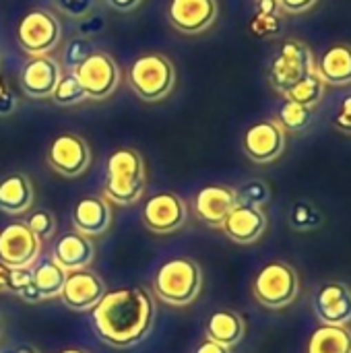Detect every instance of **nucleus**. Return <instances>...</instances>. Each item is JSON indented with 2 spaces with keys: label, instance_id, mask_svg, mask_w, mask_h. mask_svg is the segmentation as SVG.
<instances>
[{
  "label": "nucleus",
  "instance_id": "obj_1",
  "mask_svg": "<svg viewBox=\"0 0 351 353\" xmlns=\"http://www.w3.org/2000/svg\"><path fill=\"white\" fill-rule=\"evenodd\" d=\"M155 304L147 290L124 288L106 292L91 310V325L101 341L126 350L141 343L153 329Z\"/></svg>",
  "mask_w": 351,
  "mask_h": 353
},
{
  "label": "nucleus",
  "instance_id": "obj_2",
  "mask_svg": "<svg viewBox=\"0 0 351 353\" xmlns=\"http://www.w3.org/2000/svg\"><path fill=\"white\" fill-rule=\"evenodd\" d=\"M147 174L145 161L134 149H116L106 161V182H103V199L108 203L128 207L134 205L145 190Z\"/></svg>",
  "mask_w": 351,
  "mask_h": 353
},
{
  "label": "nucleus",
  "instance_id": "obj_3",
  "mask_svg": "<svg viewBox=\"0 0 351 353\" xmlns=\"http://www.w3.org/2000/svg\"><path fill=\"white\" fill-rule=\"evenodd\" d=\"M151 288L163 304L176 308L190 306L203 290V271L192 259H170L155 271Z\"/></svg>",
  "mask_w": 351,
  "mask_h": 353
},
{
  "label": "nucleus",
  "instance_id": "obj_4",
  "mask_svg": "<svg viewBox=\"0 0 351 353\" xmlns=\"http://www.w3.org/2000/svg\"><path fill=\"white\" fill-rule=\"evenodd\" d=\"M128 83L143 101H161L176 85V68L163 54H143L128 68Z\"/></svg>",
  "mask_w": 351,
  "mask_h": 353
},
{
  "label": "nucleus",
  "instance_id": "obj_5",
  "mask_svg": "<svg viewBox=\"0 0 351 353\" xmlns=\"http://www.w3.org/2000/svg\"><path fill=\"white\" fill-rule=\"evenodd\" d=\"M300 294V277L296 269L288 263L273 261L267 263L252 281V296L254 300L271 310L288 308L296 302Z\"/></svg>",
  "mask_w": 351,
  "mask_h": 353
},
{
  "label": "nucleus",
  "instance_id": "obj_6",
  "mask_svg": "<svg viewBox=\"0 0 351 353\" xmlns=\"http://www.w3.org/2000/svg\"><path fill=\"white\" fill-rule=\"evenodd\" d=\"M310 70H314L312 52L300 39H285L271 60L269 83L277 93L290 91L298 81H302Z\"/></svg>",
  "mask_w": 351,
  "mask_h": 353
},
{
  "label": "nucleus",
  "instance_id": "obj_7",
  "mask_svg": "<svg viewBox=\"0 0 351 353\" xmlns=\"http://www.w3.org/2000/svg\"><path fill=\"white\" fill-rule=\"evenodd\" d=\"M62 35L60 21L50 10L33 8L23 14L17 25V41L19 48L29 56H46L50 54Z\"/></svg>",
  "mask_w": 351,
  "mask_h": 353
},
{
  "label": "nucleus",
  "instance_id": "obj_8",
  "mask_svg": "<svg viewBox=\"0 0 351 353\" xmlns=\"http://www.w3.org/2000/svg\"><path fill=\"white\" fill-rule=\"evenodd\" d=\"M87 99H108L120 85L122 70L106 52H91L81 64L72 68Z\"/></svg>",
  "mask_w": 351,
  "mask_h": 353
},
{
  "label": "nucleus",
  "instance_id": "obj_9",
  "mask_svg": "<svg viewBox=\"0 0 351 353\" xmlns=\"http://www.w3.org/2000/svg\"><path fill=\"white\" fill-rule=\"evenodd\" d=\"M41 240L25 221L8 223L0 230V263L10 269H29L39 261Z\"/></svg>",
  "mask_w": 351,
  "mask_h": 353
},
{
  "label": "nucleus",
  "instance_id": "obj_10",
  "mask_svg": "<svg viewBox=\"0 0 351 353\" xmlns=\"http://www.w3.org/2000/svg\"><path fill=\"white\" fill-rule=\"evenodd\" d=\"M91 163V149L87 141L74 132L58 134L48 149V165L66 178H77L87 172Z\"/></svg>",
  "mask_w": 351,
  "mask_h": 353
},
{
  "label": "nucleus",
  "instance_id": "obj_11",
  "mask_svg": "<svg viewBox=\"0 0 351 353\" xmlns=\"http://www.w3.org/2000/svg\"><path fill=\"white\" fill-rule=\"evenodd\" d=\"M242 149L254 163H271L285 149V130L277 120H261L244 132Z\"/></svg>",
  "mask_w": 351,
  "mask_h": 353
},
{
  "label": "nucleus",
  "instance_id": "obj_12",
  "mask_svg": "<svg viewBox=\"0 0 351 353\" xmlns=\"http://www.w3.org/2000/svg\"><path fill=\"white\" fill-rule=\"evenodd\" d=\"M186 203L174 192H159L143 207V223L153 234H172L186 223Z\"/></svg>",
  "mask_w": 351,
  "mask_h": 353
},
{
  "label": "nucleus",
  "instance_id": "obj_13",
  "mask_svg": "<svg viewBox=\"0 0 351 353\" xmlns=\"http://www.w3.org/2000/svg\"><path fill=\"white\" fill-rule=\"evenodd\" d=\"M219 14L217 0H170L168 21L186 35L207 31Z\"/></svg>",
  "mask_w": 351,
  "mask_h": 353
},
{
  "label": "nucleus",
  "instance_id": "obj_14",
  "mask_svg": "<svg viewBox=\"0 0 351 353\" xmlns=\"http://www.w3.org/2000/svg\"><path fill=\"white\" fill-rule=\"evenodd\" d=\"M103 296H106V283L97 273L89 269L66 273V281L60 292V298L70 310L77 312L93 310Z\"/></svg>",
  "mask_w": 351,
  "mask_h": 353
},
{
  "label": "nucleus",
  "instance_id": "obj_15",
  "mask_svg": "<svg viewBox=\"0 0 351 353\" xmlns=\"http://www.w3.org/2000/svg\"><path fill=\"white\" fill-rule=\"evenodd\" d=\"M312 308L323 325L348 327L351 323V290L341 281L323 283L312 298Z\"/></svg>",
  "mask_w": 351,
  "mask_h": 353
},
{
  "label": "nucleus",
  "instance_id": "obj_16",
  "mask_svg": "<svg viewBox=\"0 0 351 353\" xmlns=\"http://www.w3.org/2000/svg\"><path fill=\"white\" fill-rule=\"evenodd\" d=\"M62 77L60 64L52 56H31L19 77L21 89L33 99H48L52 97L58 81Z\"/></svg>",
  "mask_w": 351,
  "mask_h": 353
},
{
  "label": "nucleus",
  "instance_id": "obj_17",
  "mask_svg": "<svg viewBox=\"0 0 351 353\" xmlns=\"http://www.w3.org/2000/svg\"><path fill=\"white\" fill-rule=\"evenodd\" d=\"M192 205H194V213L201 221H205L207 225L219 228L223 223V219L230 215V211L238 205L236 188L221 186V184L205 186L194 194Z\"/></svg>",
  "mask_w": 351,
  "mask_h": 353
},
{
  "label": "nucleus",
  "instance_id": "obj_18",
  "mask_svg": "<svg viewBox=\"0 0 351 353\" xmlns=\"http://www.w3.org/2000/svg\"><path fill=\"white\" fill-rule=\"evenodd\" d=\"M219 228L236 244H254L267 230V215L263 209L236 205Z\"/></svg>",
  "mask_w": 351,
  "mask_h": 353
},
{
  "label": "nucleus",
  "instance_id": "obj_19",
  "mask_svg": "<svg viewBox=\"0 0 351 353\" xmlns=\"http://www.w3.org/2000/svg\"><path fill=\"white\" fill-rule=\"evenodd\" d=\"M93 256H95L93 242L79 232L62 234L60 238H56V242L52 246V261L66 273L79 271V269H89Z\"/></svg>",
  "mask_w": 351,
  "mask_h": 353
},
{
  "label": "nucleus",
  "instance_id": "obj_20",
  "mask_svg": "<svg viewBox=\"0 0 351 353\" xmlns=\"http://www.w3.org/2000/svg\"><path fill=\"white\" fill-rule=\"evenodd\" d=\"M112 223V207L101 196H85L72 209V225L79 234L93 238L108 232Z\"/></svg>",
  "mask_w": 351,
  "mask_h": 353
},
{
  "label": "nucleus",
  "instance_id": "obj_21",
  "mask_svg": "<svg viewBox=\"0 0 351 353\" xmlns=\"http://www.w3.org/2000/svg\"><path fill=\"white\" fill-rule=\"evenodd\" d=\"M33 184L25 174H8L0 180V211L8 215H23L33 207Z\"/></svg>",
  "mask_w": 351,
  "mask_h": 353
},
{
  "label": "nucleus",
  "instance_id": "obj_22",
  "mask_svg": "<svg viewBox=\"0 0 351 353\" xmlns=\"http://www.w3.org/2000/svg\"><path fill=\"white\" fill-rule=\"evenodd\" d=\"M244 333H246L244 319L234 310H217L207 319V325H205L207 339L230 350L244 339Z\"/></svg>",
  "mask_w": 351,
  "mask_h": 353
},
{
  "label": "nucleus",
  "instance_id": "obj_23",
  "mask_svg": "<svg viewBox=\"0 0 351 353\" xmlns=\"http://www.w3.org/2000/svg\"><path fill=\"white\" fill-rule=\"evenodd\" d=\"M321 79L329 85H348L351 83V46L335 43L319 60L314 68Z\"/></svg>",
  "mask_w": 351,
  "mask_h": 353
},
{
  "label": "nucleus",
  "instance_id": "obj_24",
  "mask_svg": "<svg viewBox=\"0 0 351 353\" xmlns=\"http://www.w3.org/2000/svg\"><path fill=\"white\" fill-rule=\"evenodd\" d=\"M66 281V271L60 269L52 259H41L31 267V283L41 300L58 298Z\"/></svg>",
  "mask_w": 351,
  "mask_h": 353
},
{
  "label": "nucleus",
  "instance_id": "obj_25",
  "mask_svg": "<svg viewBox=\"0 0 351 353\" xmlns=\"http://www.w3.org/2000/svg\"><path fill=\"white\" fill-rule=\"evenodd\" d=\"M306 353H351V331L348 327L321 325L308 337Z\"/></svg>",
  "mask_w": 351,
  "mask_h": 353
},
{
  "label": "nucleus",
  "instance_id": "obj_26",
  "mask_svg": "<svg viewBox=\"0 0 351 353\" xmlns=\"http://www.w3.org/2000/svg\"><path fill=\"white\" fill-rule=\"evenodd\" d=\"M325 89H327V83L321 79V74L317 70H310L290 91H285L283 97L288 101H294V103H300V105H306V108H314L325 97Z\"/></svg>",
  "mask_w": 351,
  "mask_h": 353
},
{
  "label": "nucleus",
  "instance_id": "obj_27",
  "mask_svg": "<svg viewBox=\"0 0 351 353\" xmlns=\"http://www.w3.org/2000/svg\"><path fill=\"white\" fill-rule=\"evenodd\" d=\"M325 223V213L310 201H296L290 209V225L296 232H312Z\"/></svg>",
  "mask_w": 351,
  "mask_h": 353
},
{
  "label": "nucleus",
  "instance_id": "obj_28",
  "mask_svg": "<svg viewBox=\"0 0 351 353\" xmlns=\"http://www.w3.org/2000/svg\"><path fill=\"white\" fill-rule=\"evenodd\" d=\"M85 99H87V95H85V89L81 87L77 74L72 70L62 72V77H60L54 93H52V101L56 105H64L66 108V105H77V103H81Z\"/></svg>",
  "mask_w": 351,
  "mask_h": 353
},
{
  "label": "nucleus",
  "instance_id": "obj_29",
  "mask_svg": "<svg viewBox=\"0 0 351 353\" xmlns=\"http://www.w3.org/2000/svg\"><path fill=\"white\" fill-rule=\"evenodd\" d=\"M277 122L281 124L283 130H292V132H302L310 126L312 122V108L294 103V101H283V105L279 108V118Z\"/></svg>",
  "mask_w": 351,
  "mask_h": 353
},
{
  "label": "nucleus",
  "instance_id": "obj_30",
  "mask_svg": "<svg viewBox=\"0 0 351 353\" xmlns=\"http://www.w3.org/2000/svg\"><path fill=\"white\" fill-rule=\"evenodd\" d=\"M236 196H238V205L263 209L269 203V199H271V190H269L267 182L250 180V182L242 184L240 188H236Z\"/></svg>",
  "mask_w": 351,
  "mask_h": 353
},
{
  "label": "nucleus",
  "instance_id": "obj_31",
  "mask_svg": "<svg viewBox=\"0 0 351 353\" xmlns=\"http://www.w3.org/2000/svg\"><path fill=\"white\" fill-rule=\"evenodd\" d=\"M27 228L35 234V238L39 240H48L52 238L54 230H56V221H54V215L46 209H37L35 213H31L27 217Z\"/></svg>",
  "mask_w": 351,
  "mask_h": 353
},
{
  "label": "nucleus",
  "instance_id": "obj_32",
  "mask_svg": "<svg viewBox=\"0 0 351 353\" xmlns=\"http://www.w3.org/2000/svg\"><path fill=\"white\" fill-rule=\"evenodd\" d=\"M250 33L254 37H273L281 31V19L279 14H261L257 12L252 19H250V25H248Z\"/></svg>",
  "mask_w": 351,
  "mask_h": 353
},
{
  "label": "nucleus",
  "instance_id": "obj_33",
  "mask_svg": "<svg viewBox=\"0 0 351 353\" xmlns=\"http://www.w3.org/2000/svg\"><path fill=\"white\" fill-rule=\"evenodd\" d=\"M91 52H95V50L91 48L89 39H85V37H74V39L68 43L66 52H64V64L68 66V70H72V68H74L77 64H81Z\"/></svg>",
  "mask_w": 351,
  "mask_h": 353
},
{
  "label": "nucleus",
  "instance_id": "obj_34",
  "mask_svg": "<svg viewBox=\"0 0 351 353\" xmlns=\"http://www.w3.org/2000/svg\"><path fill=\"white\" fill-rule=\"evenodd\" d=\"M95 0H56V6L68 17H85L93 8Z\"/></svg>",
  "mask_w": 351,
  "mask_h": 353
},
{
  "label": "nucleus",
  "instance_id": "obj_35",
  "mask_svg": "<svg viewBox=\"0 0 351 353\" xmlns=\"http://www.w3.org/2000/svg\"><path fill=\"white\" fill-rule=\"evenodd\" d=\"M19 101L12 93V89L8 87V83L4 81L2 72H0V116H10L14 114Z\"/></svg>",
  "mask_w": 351,
  "mask_h": 353
},
{
  "label": "nucleus",
  "instance_id": "obj_36",
  "mask_svg": "<svg viewBox=\"0 0 351 353\" xmlns=\"http://www.w3.org/2000/svg\"><path fill=\"white\" fill-rule=\"evenodd\" d=\"M31 283V267L29 269H10V283H8V292L19 294L21 290H25Z\"/></svg>",
  "mask_w": 351,
  "mask_h": 353
},
{
  "label": "nucleus",
  "instance_id": "obj_37",
  "mask_svg": "<svg viewBox=\"0 0 351 353\" xmlns=\"http://www.w3.org/2000/svg\"><path fill=\"white\" fill-rule=\"evenodd\" d=\"M335 126L343 132H351V95L343 99V103L335 116Z\"/></svg>",
  "mask_w": 351,
  "mask_h": 353
},
{
  "label": "nucleus",
  "instance_id": "obj_38",
  "mask_svg": "<svg viewBox=\"0 0 351 353\" xmlns=\"http://www.w3.org/2000/svg\"><path fill=\"white\" fill-rule=\"evenodd\" d=\"M281 8L290 14H300L306 12L308 8H312L317 4V0H279Z\"/></svg>",
  "mask_w": 351,
  "mask_h": 353
},
{
  "label": "nucleus",
  "instance_id": "obj_39",
  "mask_svg": "<svg viewBox=\"0 0 351 353\" xmlns=\"http://www.w3.org/2000/svg\"><path fill=\"white\" fill-rule=\"evenodd\" d=\"M192 353H232L230 347H223V345H219V343H215V341H211V339H205V341H201L197 347H194V352Z\"/></svg>",
  "mask_w": 351,
  "mask_h": 353
},
{
  "label": "nucleus",
  "instance_id": "obj_40",
  "mask_svg": "<svg viewBox=\"0 0 351 353\" xmlns=\"http://www.w3.org/2000/svg\"><path fill=\"white\" fill-rule=\"evenodd\" d=\"M281 4L279 0H257V12L261 14H279Z\"/></svg>",
  "mask_w": 351,
  "mask_h": 353
},
{
  "label": "nucleus",
  "instance_id": "obj_41",
  "mask_svg": "<svg viewBox=\"0 0 351 353\" xmlns=\"http://www.w3.org/2000/svg\"><path fill=\"white\" fill-rule=\"evenodd\" d=\"M114 10H120V12H128V10H134L143 0H106Z\"/></svg>",
  "mask_w": 351,
  "mask_h": 353
},
{
  "label": "nucleus",
  "instance_id": "obj_42",
  "mask_svg": "<svg viewBox=\"0 0 351 353\" xmlns=\"http://www.w3.org/2000/svg\"><path fill=\"white\" fill-rule=\"evenodd\" d=\"M23 302H27V304H39L41 302V298H39V294L35 292V288H33V283H29L25 290H21L19 294H17Z\"/></svg>",
  "mask_w": 351,
  "mask_h": 353
},
{
  "label": "nucleus",
  "instance_id": "obj_43",
  "mask_svg": "<svg viewBox=\"0 0 351 353\" xmlns=\"http://www.w3.org/2000/svg\"><path fill=\"white\" fill-rule=\"evenodd\" d=\"M8 283H10V267L0 263V292H8Z\"/></svg>",
  "mask_w": 351,
  "mask_h": 353
},
{
  "label": "nucleus",
  "instance_id": "obj_44",
  "mask_svg": "<svg viewBox=\"0 0 351 353\" xmlns=\"http://www.w3.org/2000/svg\"><path fill=\"white\" fill-rule=\"evenodd\" d=\"M4 353H39L33 345H27V343H23V345H14L12 350H8V352Z\"/></svg>",
  "mask_w": 351,
  "mask_h": 353
},
{
  "label": "nucleus",
  "instance_id": "obj_45",
  "mask_svg": "<svg viewBox=\"0 0 351 353\" xmlns=\"http://www.w3.org/2000/svg\"><path fill=\"white\" fill-rule=\"evenodd\" d=\"M58 353H87V352H83V350H77V347H66V350H62V352H58Z\"/></svg>",
  "mask_w": 351,
  "mask_h": 353
},
{
  "label": "nucleus",
  "instance_id": "obj_46",
  "mask_svg": "<svg viewBox=\"0 0 351 353\" xmlns=\"http://www.w3.org/2000/svg\"><path fill=\"white\" fill-rule=\"evenodd\" d=\"M0 335H2V316H0Z\"/></svg>",
  "mask_w": 351,
  "mask_h": 353
}]
</instances>
